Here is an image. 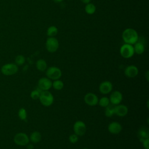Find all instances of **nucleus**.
<instances>
[{"label": "nucleus", "mask_w": 149, "mask_h": 149, "mask_svg": "<svg viewBox=\"0 0 149 149\" xmlns=\"http://www.w3.org/2000/svg\"><path fill=\"white\" fill-rule=\"evenodd\" d=\"M55 2H56V3H60V2H62L63 0H53Z\"/></svg>", "instance_id": "obj_32"}, {"label": "nucleus", "mask_w": 149, "mask_h": 149, "mask_svg": "<svg viewBox=\"0 0 149 149\" xmlns=\"http://www.w3.org/2000/svg\"><path fill=\"white\" fill-rule=\"evenodd\" d=\"M52 87L56 90H61L63 88L64 83L61 80H55L52 82Z\"/></svg>", "instance_id": "obj_22"}, {"label": "nucleus", "mask_w": 149, "mask_h": 149, "mask_svg": "<svg viewBox=\"0 0 149 149\" xmlns=\"http://www.w3.org/2000/svg\"><path fill=\"white\" fill-rule=\"evenodd\" d=\"M15 143L18 146H24L29 143V137L27 134L23 132H19L15 134L13 138Z\"/></svg>", "instance_id": "obj_7"}, {"label": "nucleus", "mask_w": 149, "mask_h": 149, "mask_svg": "<svg viewBox=\"0 0 149 149\" xmlns=\"http://www.w3.org/2000/svg\"><path fill=\"white\" fill-rule=\"evenodd\" d=\"M108 130L111 134H118L122 130V126L118 122H112L108 125Z\"/></svg>", "instance_id": "obj_14"}, {"label": "nucleus", "mask_w": 149, "mask_h": 149, "mask_svg": "<svg viewBox=\"0 0 149 149\" xmlns=\"http://www.w3.org/2000/svg\"><path fill=\"white\" fill-rule=\"evenodd\" d=\"M45 74L47 77L50 80H55L59 79L62 76V73L61 70L56 66H50L46 69Z\"/></svg>", "instance_id": "obj_3"}, {"label": "nucleus", "mask_w": 149, "mask_h": 149, "mask_svg": "<svg viewBox=\"0 0 149 149\" xmlns=\"http://www.w3.org/2000/svg\"><path fill=\"white\" fill-rule=\"evenodd\" d=\"M52 82L47 77H41L38 81V88L41 91H48L52 87Z\"/></svg>", "instance_id": "obj_9"}, {"label": "nucleus", "mask_w": 149, "mask_h": 149, "mask_svg": "<svg viewBox=\"0 0 149 149\" xmlns=\"http://www.w3.org/2000/svg\"><path fill=\"white\" fill-rule=\"evenodd\" d=\"M109 99L111 104L116 105L120 104V102H122L123 100V95L121 92H120L119 91L116 90L111 93Z\"/></svg>", "instance_id": "obj_11"}, {"label": "nucleus", "mask_w": 149, "mask_h": 149, "mask_svg": "<svg viewBox=\"0 0 149 149\" xmlns=\"http://www.w3.org/2000/svg\"><path fill=\"white\" fill-rule=\"evenodd\" d=\"M59 46L58 40L54 37H49L45 42V48L51 53L56 52Z\"/></svg>", "instance_id": "obj_6"}, {"label": "nucleus", "mask_w": 149, "mask_h": 149, "mask_svg": "<svg viewBox=\"0 0 149 149\" xmlns=\"http://www.w3.org/2000/svg\"><path fill=\"white\" fill-rule=\"evenodd\" d=\"M85 12L88 15H93L95 12L96 10V7L94 4L92 3H88L86 5L84 8Z\"/></svg>", "instance_id": "obj_21"}, {"label": "nucleus", "mask_w": 149, "mask_h": 149, "mask_svg": "<svg viewBox=\"0 0 149 149\" xmlns=\"http://www.w3.org/2000/svg\"><path fill=\"white\" fill-rule=\"evenodd\" d=\"M73 129L74 133L77 134L78 136H82L85 134L87 127L84 122L81 120H77L74 122Z\"/></svg>", "instance_id": "obj_8"}, {"label": "nucleus", "mask_w": 149, "mask_h": 149, "mask_svg": "<svg viewBox=\"0 0 149 149\" xmlns=\"http://www.w3.org/2000/svg\"><path fill=\"white\" fill-rule=\"evenodd\" d=\"M98 104L103 108H105L107 107L109 104H110V101L109 99L107 97H102L100 99L98 100Z\"/></svg>", "instance_id": "obj_24"}, {"label": "nucleus", "mask_w": 149, "mask_h": 149, "mask_svg": "<svg viewBox=\"0 0 149 149\" xmlns=\"http://www.w3.org/2000/svg\"><path fill=\"white\" fill-rule=\"evenodd\" d=\"M42 91L39 89L38 88V89H36V90H33L31 93H30V97L33 99V100H37V99H39V97H40V93Z\"/></svg>", "instance_id": "obj_27"}, {"label": "nucleus", "mask_w": 149, "mask_h": 149, "mask_svg": "<svg viewBox=\"0 0 149 149\" xmlns=\"http://www.w3.org/2000/svg\"><path fill=\"white\" fill-rule=\"evenodd\" d=\"M80 1H81V2H83V3H84L87 4V3H89V2H90L91 0H80Z\"/></svg>", "instance_id": "obj_31"}, {"label": "nucleus", "mask_w": 149, "mask_h": 149, "mask_svg": "<svg viewBox=\"0 0 149 149\" xmlns=\"http://www.w3.org/2000/svg\"><path fill=\"white\" fill-rule=\"evenodd\" d=\"M98 96L93 93H88L84 97V101L88 106L93 107L98 104Z\"/></svg>", "instance_id": "obj_10"}, {"label": "nucleus", "mask_w": 149, "mask_h": 149, "mask_svg": "<svg viewBox=\"0 0 149 149\" xmlns=\"http://www.w3.org/2000/svg\"><path fill=\"white\" fill-rule=\"evenodd\" d=\"M18 116L22 120H25L27 118V111L25 108H21L18 111Z\"/></svg>", "instance_id": "obj_25"}, {"label": "nucleus", "mask_w": 149, "mask_h": 149, "mask_svg": "<svg viewBox=\"0 0 149 149\" xmlns=\"http://www.w3.org/2000/svg\"><path fill=\"white\" fill-rule=\"evenodd\" d=\"M133 48H134V53L140 55L142 54L145 50V47L144 44L142 42L140 41H137L134 44H133Z\"/></svg>", "instance_id": "obj_17"}, {"label": "nucleus", "mask_w": 149, "mask_h": 149, "mask_svg": "<svg viewBox=\"0 0 149 149\" xmlns=\"http://www.w3.org/2000/svg\"><path fill=\"white\" fill-rule=\"evenodd\" d=\"M139 69L135 65H129L124 70L125 75L128 78H134L137 76Z\"/></svg>", "instance_id": "obj_13"}, {"label": "nucleus", "mask_w": 149, "mask_h": 149, "mask_svg": "<svg viewBox=\"0 0 149 149\" xmlns=\"http://www.w3.org/2000/svg\"><path fill=\"white\" fill-rule=\"evenodd\" d=\"M144 76H145V77H146V80H147V81H149V72H148V70H147V71L146 72V73H145V74H144Z\"/></svg>", "instance_id": "obj_30"}, {"label": "nucleus", "mask_w": 149, "mask_h": 149, "mask_svg": "<svg viewBox=\"0 0 149 149\" xmlns=\"http://www.w3.org/2000/svg\"><path fill=\"white\" fill-rule=\"evenodd\" d=\"M99 91L102 94H107L111 93L113 89L112 83L108 80L102 81L99 85Z\"/></svg>", "instance_id": "obj_12"}, {"label": "nucleus", "mask_w": 149, "mask_h": 149, "mask_svg": "<svg viewBox=\"0 0 149 149\" xmlns=\"http://www.w3.org/2000/svg\"><path fill=\"white\" fill-rule=\"evenodd\" d=\"M83 149H88V148H83Z\"/></svg>", "instance_id": "obj_33"}, {"label": "nucleus", "mask_w": 149, "mask_h": 149, "mask_svg": "<svg viewBox=\"0 0 149 149\" xmlns=\"http://www.w3.org/2000/svg\"><path fill=\"white\" fill-rule=\"evenodd\" d=\"M26 58L22 55H18L15 58V64L17 65H22L25 63Z\"/></svg>", "instance_id": "obj_26"}, {"label": "nucleus", "mask_w": 149, "mask_h": 149, "mask_svg": "<svg viewBox=\"0 0 149 149\" xmlns=\"http://www.w3.org/2000/svg\"><path fill=\"white\" fill-rule=\"evenodd\" d=\"M79 140V136L75 133L72 134L69 136V141L72 144L76 143Z\"/></svg>", "instance_id": "obj_28"}, {"label": "nucleus", "mask_w": 149, "mask_h": 149, "mask_svg": "<svg viewBox=\"0 0 149 149\" xmlns=\"http://www.w3.org/2000/svg\"><path fill=\"white\" fill-rule=\"evenodd\" d=\"M123 41L126 44H134L139 41V35L136 30L132 28H127L123 30L122 34Z\"/></svg>", "instance_id": "obj_1"}, {"label": "nucleus", "mask_w": 149, "mask_h": 149, "mask_svg": "<svg viewBox=\"0 0 149 149\" xmlns=\"http://www.w3.org/2000/svg\"><path fill=\"white\" fill-rule=\"evenodd\" d=\"M144 149H149V138L143 139L140 141Z\"/></svg>", "instance_id": "obj_29"}, {"label": "nucleus", "mask_w": 149, "mask_h": 149, "mask_svg": "<svg viewBox=\"0 0 149 149\" xmlns=\"http://www.w3.org/2000/svg\"><path fill=\"white\" fill-rule=\"evenodd\" d=\"M128 113V108L123 104H118L115 106V115L123 117L126 116Z\"/></svg>", "instance_id": "obj_15"}, {"label": "nucleus", "mask_w": 149, "mask_h": 149, "mask_svg": "<svg viewBox=\"0 0 149 149\" xmlns=\"http://www.w3.org/2000/svg\"><path fill=\"white\" fill-rule=\"evenodd\" d=\"M19 68L16 64L9 63L3 65L1 68V73L6 76H10L16 74L18 72Z\"/></svg>", "instance_id": "obj_4"}, {"label": "nucleus", "mask_w": 149, "mask_h": 149, "mask_svg": "<svg viewBox=\"0 0 149 149\" xmlns=\"http://www.w3.org/2000/svg\"><path fill=\"white\" fill-rule=\"evenodd\" d=\"M39 100L43 106L48 107L53 104L54 98L52 94L48 90L42 91L40 95Z\"/></svg>", "instance_id": "obj_2"}, {"label": "nucleus", "mask_w": 149, "mask_h": 149, "mask_svg": "<svg viewBox=\"0 0 149 149\" xmlns=\"http://www.w3.org/2000/svg\"><path fill=\"white\" fill-rule=\"evenodd\" d=\"M58 32V28L55 26H49L47 30V34L48 37H55Z\"/></svg>", "instance_id": "obj_23"}, {"label": "nucleus", "mask_w": 149, "mask_h": 149, "mask_svg": "<svg viewBox=\"0 0 149 149\" xmlns=\"http://www.w3.org/2000/svg\"><path fill=\"white\" fill-rule=\"evenodd\" d=\"M42 139V136L41 133L38 131L33 132L29 137V140L33 143H38L40 142Z\"/></svg>", "instance_id": "obj_18"}, {"label": "nucleus", "mask_w": 149, "mask_h": 149, "mask_svg": "<svg viewBox=\"0 0 149 149\" xmlns=\"http://www.w3.org/2000/svg\"><path fill=\"white\" fill-rule=\"evenodd\" d=\"M120 55L126 59L132 58L134 54V48L133 45L126 44H123L120 48Z\"/></svg>", "instance_id": "obj_5"}, {"label": "nucleus", "mask_w": 149, "mask_h": 149, "mask_svg": "<svg viewBox=\"0 0 149 149\" xmlns=\"http://www.w3.org/2000/svg\"><path fill=\"white\" fill-rule=\"evenodd\" d=\"M137 136L140 141L149 138V130L147 127H141L137 132Z\"/></svg>", "instance_id": "obj_16"}, {"label": "nucleus", "mask_w": 149, "mask_h": 149, "mask_svg": "<svg viewBox=\"0 0 149 149\" xmlns=\"http://www.w3.org/2000/svg\"><path fill=\"white\" fill-rule=\"evenodd\" d=\"M115 105L109 104L105 108V115L107 117H111L115 115Z\"/></svg>", "instance_id": "obj_20"}, {"label": "nucleus", "mask_w": 149, "mask_h": 149, "mask_svg": "<svg viewBox=\"0 0 149 149\" xmlns=\"http://www.w3.org/2000/svg\"><path fill=\"white\" fill-rule=\"evenodd\" d=\"M36 66L37 70L39 71H45L47 68V62L43 59H40L37 61L36 63Z\"/></svg>", "instance_id": "obj_19"}]
</instances>
